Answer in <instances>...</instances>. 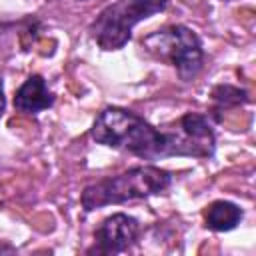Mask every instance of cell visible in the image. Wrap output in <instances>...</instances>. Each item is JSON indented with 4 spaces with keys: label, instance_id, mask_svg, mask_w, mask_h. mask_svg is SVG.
<instances>
[{
    "label": "cell",
    "instance_id": "1",
    "mask_svg": "<svg viewBox=\"0 0 256 256\" xmlns=\"http://www.w3.org/2000/svg\"><path fill=\"white\" fill-rule=\"evenodd\" d=\"M90 136L96 144H102L120 152H128L142 160L164 158L162 130L152 126L140 114L122 106L104 108L96 116L90 128Z\"/></svg>",
    "mask_w": 256,
    "mask_h": 256
},
{
    "label": "cell",
    "instance_id": "2",
    "mask_svg": "<svg viewBox=\"0 0 256 256\" xmlns=\"http://www.w3.org/2000/svg\"><path fill=\"white\" fill-rule=\"evenodd\" d=\"M170 186L172 174L168 170L154 164H144L88 184L80 194V204L84 212H94L96 208H104L110 204L114 206L162 194Z\"/></svg>",
    "mask_w": 256,
    "mask_h": 256
},
{
    "label": "cell",
    "instance_id": "3",
    "mask_svg": "<svg viewBox=\"0 0 256 256\" xmlns=\"http://www.w3.org/2000/svg\"><path fill=\"white\" fill-rule=\"evenodd\" d=\"M142 50L154 60L176 70L182 82H192L204 68V46L200 36L184 24H168L140 40Z\"/></svg>",
    "mask_w": 256,
    "mask_h": 256
},
{
    "label": "cell",
    "instance_id": "4",
    "mask_svg": "<svg viewBox=\"0 0 256 256\" xmlns=\"http://www.w3.org/2000/svg\"><path fill=\"white\" fill-rule=\"evenodd\" d=\"M170 0H114L90 22V38L104 52L120 50L130 42L136 24L164 12Z\"/></svg>",
    "mask_w": 256,
    "mask_h": 256
},
{
    "label": "cell",
    "instance_id": "5",
    "mask_svg": "<svg viewBox=\"0 0 256 256\" xmlns=\"http://www.w3.org/2000/svg\"><path fill=\"white\" fill-rule=\"evenodd\" d=\"M164 158L188 156L210 160L216 152V134L206 114L186 112L172 124L162 128Z\"/></svg>",
    "mask_w": 256,
    "mask_h": 256
},
{
    "label": "cell",
    "instance_id": "6",
    "mask_svg": "<svg viewBox=\"0 0 256 256\" xmlns=\"http://www.w3.org/2000/svg\"><path fill=\"white\" fill-rule=\"evenodd\" d=\"M138 236H140V222L126 212H116L98 224V228L94 230V246L88 250V254L92 252L102 256L124 254L132 248Z\"/></svg>",
    "mask_w": 256,
    "mask_h": 256
},
{
    "label": "cell",
    "instance_id": "7",
    "mask_svg": "<svg viewBox=\"0 0 256 256\" xmlns=\"http://www.w3.org/2000/svg\"><path fill=\"white\" fill-rule=\"evenodd\" d=\"M52 104H54V94L50 92L42 74L28 76L14 94V108L22 114L36 116L52 108Z\"/></svg>",
    "mask_w": 256,
    "mask_h": 256
},
{
    "label": "cell",
    "instance_id": "8",
    "mask_svg": "<svg viewBox=\"0 0 256 256\" xmlns=\"http://www.w3.org/2000/svg\"><path fill=\"white\" fill-rule=\"evenodd\" d=\"M202 216H204V226L208 230L230 232L242 222L244 212L238 204H234L230 200H214L204 208Z\"/></svg>",
    "mask_w": 256,
    "mask_h": 256
},
{
    "label": "cell",
    "instance_id": "9",
    "mask_svg": "<svg viewBox=\"0 0 256 256\" xmlns=\"http://www.w3.org/2000/svg\"><path fill=\"white\" fill-rule=\"evenodd\" d=\"M210 96H212V102H214V112L226 110V108L244 106L250 100V96H248V92L244 88L232 86V84H218V86H214Z\"/></svg>",
    "mask_w": 256,
    "mask_h": 256
},
{
    "label": "cell",
    "instance_id": "10",
    "mask_svg": "<svg viewBox=\"0 0 256 256\" xmlns=\"http://www.w3.org/2000/svg\"><path fill=\"white\" fill-rule=\"evenodd\" d=\"M4 108H6V96H4V80H2V74H0V118L4 114Z\"/></svg>",
    "mask_w": 256,
    "mask_h": 256
},
{
    "label": "cell",
    "instance_id": "11",
    "mask_svg": "<svg viewBox=\"0 0 256 256\" xmlns=\"http://www.w3.org/2000/svg\"><path fill=\"white\" fill-rule=\"evenodd\" d=\"M220 2H232V0H220Z\"/></svg>",
    "mask_w": 256,
    "mask_h": 256
},
{
    "label": "cell",
    "instance_id": "12",
    "mask_svg": "<svg viewBox=\"0 0 256 256\" xmlns=\"http://www.w3.org/2000/svg\"><path fill=\"white\" fill-rule=\"evenodd\" d=\"M78 2H86V0H78Z\"/></svg>",
    "mask_w": 256,
    "mask_h": 256
}]
</instances>
